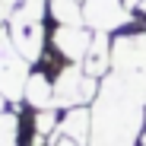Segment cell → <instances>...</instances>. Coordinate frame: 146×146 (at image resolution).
Wrapping results in <instances>:
<instances>
[{
	"mask_svg": "<svg viewBox=\"0 0 146 146\" xmlns=\"http://www.w3.org/2000/svg\"><path fill=\"white\" fill-rule=\"evenodd\" d=\"M48 146H80V143H73V140H67V137H54Z\"/></svg>",
	"mask_w": 146,
	"mask_h": 146,
	"instance_id": "8fae6325",
	"label": "cell"
},
{
	"mask_svg": "<svg viewBox=\"0 0 146 146\" xmlns=\"http://www.w3.org/2000/svg\"><path fill=\"white\" fill-rule=\"evenodd\" d=\"M48 22L51 26H86L80 0H48Z\"/></svg>",
	"mask_w": 146,
	"mask_h": 146,
	"instance_id": "9c48e42d",
	"label": "cell"
},
{
	"mask_svg": "<svg viewBox=\"0 0 146 146\" xmlns=\"http://www.w3.org/2000/svg\"><path fill=\"white\" fill-rule=\"evenodd\" d=\"M0 111H7V95L0 92Z\"/></svg>",
	"mask_w": 146,
	"mask_h": 146,
	"instance_id": "7c38bea8",
	"label": "cell"
},
{
	"mask_svg": "<svg viewBox=\"0 0 146 146\" xmlns=\"http://www.w3.org/2000/svg\"><path fill=\"white\" fill-rule=\"evenodd\" d=\"M95 32L89 26H51L48 32V48L57 51L67 64H83Z\"/></svg>",
	"mask_w": 146,
	"mask_h": 146,
	"instance_id": "277c9868",
	"label": "cell"
},
{
	"mask_svg": "<svg viewBox=\"0 0 146 146\" xmlns=\"http://www.w3.org/2000/svg\"><path fill=\"white\" fill-rule=\"evenodd\" d=\"M22 102H26L32 111H41V108H54V76L48 70L35 67L26 80V92H22Z\"/></svg>",
	"mask_w": 146,
	"mask_h": 146,
	"instance_id": "8992f818",
	"label": "cell"
},
{
	"mask_svg": "<svg viewBox=\"0 0 146 146\" xmlns=\"http://www.w3.org/2000/svg\"><path fill=\"white\" fill-rule=\"evenodd\" d=\"M80 67L95 80H102L111 70V35L108 32H95V38H92V44H89V51H86Z\"/></svg>",
	"mask_w": 146,
	"mask_h": 146,
	"instance_id": "ba28073f",
	"label": "cell"
},
{
	"mask_svg": "<svg viewBox=\"0 0 146 146\" xmlns=\"http://www.w3.org/2000/svg\"><path fill=\"white\" fill-rule=\"evenodd\" d=\"M140 146H146V124H143V137H140Z\"/></svg>",
	"mask_w": 146,
	"mask_h": 146,
	"instance_id": "4fadbf2b",
	"label": "cell"
},
{
	"mask_svg": "<svg viewBox=\"0 0 146 146\" xmlns=\"http://www.w3.org/2000/svg\"><path fill=\"white\" fill-rule=\"evenodd\" d=\"M137 3H140V0H127V7H130V10H133V7H137Z\"/></svg>",
	"mask_w": 146,
	"mask_h": 146,
	"instance_id": "5bb4252c",
	"label": "cell"
},
{
	"mask_svg": "<svg viewBox=\"0 0 146 146\" xmlns=\"http://www.w3.org/2000/svg\"><path fill=\"white\" fill-rule=\"evenodd\" d=\"M99 83L89 76L80 64H64L54 73V108H76V105H92V99L99 95Z\"/></svg>",
	"mask_w": 146,
	"mask_h": 146,
	"instance_id": "6da1fadb",
	"label": "cell"
},
{
	"mask_svg": "<svg viewBox=\"0 0 146 146\" xmlns=\"http://www.w3.org/2000/svg\"><path fill=\"white\" fill-rule=\"evenodd\" d=\"M89 133H92V111L89 105H76V108H64L60 111V127L57 137H67L80 146H89Z\"/></svg>",
	"mask_w": 146,
	"mask_h": 146,
	"instance_id": "5b68a950",
	"label": "cell"
},
{
	"mask_svg": "<svg viewBox=\"0 0 146 146\" xmlns=\"http://www.w3.org/2000/svg\"><path fill=\"white\" fill-rule=\"evenodd\" d=\"M29 73H32V64L16 51V44L10 38V29L0 26V92L7 95L10 105H19L22 102Z\"/></svg>",
	"mask_w": 146,
	"mask_h": 146,
	"instance_id": "7a4b0ae2",
	"label": "cell"
},
{
	"mask_svg": "<svg viewBox=\"0 0 146 146\" xmlns=\"http://www.w3.org/2000/svg\"><path fill=\"white\" fill-rule=\"evenodd\" d=\"M7 22H48V0H0V26Z\"/></svg>",
	"mask_w": 146,
	"mask_h": 146,
	"instance_id": "52a82bcc",
	"label": "cell"
},
{
	"mask_svg": "<svg viewBox=\"0 0 146 146\" xmlns=\"http://www.w3.org/2000/svg\"><path fill=\"white\" fill-rule=\"evenodd\" d=\"M83 7V19L86 26L92 32H121L124 26H130V22L137 19L133 10L127 7V0H80Z\"/></svg>",
	"mask_w": 146,
	"mask_h": 146,
	"instance_id": "3957f363",
	"label": "cell"
},
{
	"mask_svg": "<svg viewBox=\"0 0 146 146\" xmlns=\"http://www.w3.org/2000/svg\"><path fill=\"white\" fill-rule=\"evenodd\" d=\"M0 146H22L19 143V117L13 111H0Z\"/></svg>",
	"mask_w": 146,
	"mask_h": 146,
	"instance_id": "30bf717a",
	"label": "cell"
}]
</instances>
